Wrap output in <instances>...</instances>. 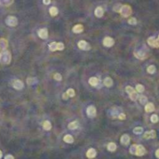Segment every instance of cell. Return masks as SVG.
Instances as JSON below:
<instances>
[{
    "label": "cell",
    "instance_id": "6da1fadb",
    "mask_svg": "<svg viewBox=\"0 0 159 159\" xmlns=\"http://www.w3.org/2000/svg\"><path fill=\"white\" fill-rule=\"evenodd\" d=\"M11 61V54L9 50H2L0 53V62L3 64H10Z\"/></svg>",
    "mask_w": 159,
    "mask_h": 159
},
{
    "label": "cell",
    "instance_id": "7a4b0ae2",
    "mask_svg": "<svg viewBox=\"0 0 159 159\" xmlns=\"http://www.w3.org/2000/svg\"><path fill=\"white\" fill-rule=\"evenodd\" d=\"M119 13H120L123 17H125V18L129 17L131 15V13H132V9H131V7L129 5H123Z\"/></svg>",
    "mask_w": 159,
    "mask_h": 159
},
{
    "label": "cell",
    "instance_id": "3957f363",
    "mask_svg": "<svg viewBox=\"0 0 159 159\" xmlns=\"http://www.w3.org/2000/svg\"><path fill=\"white\" fill-rule=\"evenodd\" d=\"M6 23L7 25H9L10 27H14L18 24V20L14 16H9L7 19H6Z\"/></svg>",
    "mask_w": 159,
    "mask_h": 159
},
{
    "label": "cell",
    "instance_id": "277c9868",
    "mask_svg": "<svg viewBox=\"0 0 159 159\" xmlns=\"http://www.w3.org/2000/svg\"><path fill=\"white\" fill-rule=\"evenodd\" d=\"M96 114H97V111H96V108L93 105H90L88 107L87 109V114L88 116L90 117V118H93V117L96 116Z\"/></svg>",
    "mask_w": 159,
    "mask_h": 159
},
{
    "label": "cell",
    "instance_id": "5b68a950",
    "mask_svg": "<svg viewBox=\"0 0 159 159\" xmlns=\"http://www.w3.org/2000/svg\"><path fill=\"white\" fill-rule=\"evenodd\" d=\"M77 46L79 47L80 49H82V50H89L90 49V45H89L88 42H86L84 40H81L78 42L77 44Z\"/></svg>",
    "mask_w": 159,
    "mask_h": 159
},
{
    "label": "cell",
    "instance_id": "8992f818",
    "mask_svg": "<svg viewBox=\"0 0 159 159\" xmlns=\"http://www.w3.org/2000/svg\"><path fill=\"white\" fill-rule=\"evenodd\" d=\"M102 43H103V45H104L105 47H113V46L114 45V40L112 37H110V36H106V37L103 39Z\"/></svg>",
    "mask_w": 159,
    "mask_h": 159
},
{
    "label": "cell",
    "instance_id": "52a82bcc",
    "mask_svg": "<svg viewBox=\"0 0 159 159\" xmlns=\"http://www.w3.org/2000/svg\"><path fill=\"white\" fill-rule=\"evenodd\" d=\"M146 154V150L142 145H137V150H136L135 155L137 156H142Z\"/></svg>",
    "mask_w": 159,
    "mask_h": 159
},
{
    "label": "cell",
    "instance_id": "ba28073f",
    "mask_svg": "<svg viewBox=\"0 0 159 159\" xmlns=\"http://www.w3.org/2000/svg\"><path fill=\"white\" fill-rule=\"evenodd\" d=\"M148 44H149V46L153 47H159V38L155 39L154 37H149L148 38Z\"/></svg>",
    "mask_w": 159,
    "mask_h": 159
},
{
    "label": "cell",
    "instance_id": "9c48e42d",
    "mask_svg": "<svg viewBox=\"0 0 159 159\" xmlns=\"http://www.w3.org/2000/svg\"><path fill=\"white\" fill-rule=\"evenodd\" d=\"M156 137V132L155 130H150V131H146L143 135V139L145 140H148V139H154Z\"/></svg>",
    "mask_w": 159,
    "mask_h": 159
},
{
    "label": "cell",
    "instance_id": "30bf717a",
    "mask_svg": "<svg viewBox=\"0 0 159 159\" xmlns=\"http://www.w3.org/2000/svg\"><path fill=\"white\" fill-rule=\"evenodd\" d=\"M12 87H13L15 89H18V90H20V89H23V83L21 80L16 79V80H14V81H13V83H12Z\"/></svg>",
    "mask_w": 159,
    "mask_h": 159
},
{
    "label": "cell",
    "instance_id": "8fae6325",
    "mask_svg": "<svg viewBox=\"0 0 159 159\" xmlns=\"http://www.w3.org/2000/svg\"><path fill=\"white\" fill-rule=\"evenodd\" d=\"M38 36L42 39H46L48 36V33H47V30L46 28H42L38 31Z\"/></svg>",
    "mask_w": 159,
    "mask_h": 159
},
{
    "label": "cell",
    "instance_id": "7c38bea8",
    "mask_svg": "<svg viewBox=\"0 0 159 159\" xmlns=\"http://www.w3.org/2000/svg\"><path fill=\"white\" fill-rule=\"evenodd\" d=\"M129 141H130V138H129V136L127 135V134H124L120 138V142L123 145H127L129 143Z\"/></svg>",
    "mask_w": 159,
    "mask_h": 159
},
{
    "label": "cell",
    "instance_id": "4fadbf2b",
    "mask_svg": "<svg viewBox=\"0 0 159 159\" xmlns=\"http://www.w3.org/2000/svg\"><path fill=\"white\" fill-rule=\"evenodd\" d=\"M9 46V42L5 38H0V50H5Z\"/></svg>",
    "mask_w": 159,
    "mask_h": 159
},
{
    "label": "cell",
    "instance_id": "5bb4252c",
    "mask_svg": "<svg viewBox=\"0 0 159 159\" xmlns=\"http://www.w3.org/2000/svg\"><path fill=\"white\" fill-rule=\"evenodd\" d=\"M96 155H97V152H96V150L94 149V148H90V149L88 150V152H87V157L88 158L92 159Z\"/></svg>",
    "mask_w": 159,
    "mask_h": 159
},
{
    "label": "cell",
    "instance_id": "9a60e30c",
    "mask_svg": "<svg viewBox=\"0 0 159 159\" xmlns=\"http://www.w3.org/2000/svg\"><path fill=\"white\" fill-rule=\"evenodd\" d=\"M94 14L96 17H98V18H101V17H102L103 14H104V10L102 7H98V8H96V10L94 11Z\"/></svg>",
    "mask_w": 159,
    "mask_h": 159
},
{
    "label": "cell",
    "instance_id": "2e32d148",
    "mask_svg": "<svg viewBox=\"0 0 159 159\" xmlns=\"http://www.w3.org/2000/svg\"><path fill=\"white\" fill-rule=\"evenodd\" d=\"M134 55H135L136 58H138V59H140V60H143L146 58V54H145V52L143 50H138V51H135L134 52Z\"/></svg>",
    "mask_w": 159,
    "mask_h": 159
},
{
    "label": "cell",
    "instance_id": "e0dca14e",
    "mask_svg": "<svg viewBox=\"0 0 159 159\" xmlns=\"http://www.w3.org/2000/svg\"><path fill=\"white\" fill-rule=\"evenodd\" d=\"M83 30H84V27H83L82 24H76V25H75V26L73 27V32L75 34L82 33Z\"/></svg>",
    "mask_w": 159,
    "mask_h": 159
},
{
    "label": "cell",
    "instance_id": "ac0fdd59",
    "mask_svg": "<svg viewBox=\"0 0 159 159\" xmlns=\"http://www.w3.org/2000/svg\"><path fill=\"white\" fill-rule=\"evenodd\" d=\"M154 111V105L152 102H147L145 104V112L151 113Z\"/></svg>",
    "mask_w": 159,
    "mask_h": 159
},
{
    "label": "cell",
    "instance_id": "d6986e66",
    "mask_svg": "<svg viewBox=\"0 0 159 159\" xmlns=\"http://www.w3.org/2000/svg\"><path fill=\"white\" fill-rule=\"evenodd\" d=\"M89 83L91 85L92 87H97L98 84L100 83V79L97 78V77H90L89 80Z\"/></svg>",
    "mask_w": 159,
    "mask_h": 159
},
{
    "label": "cell",
    "instance_id": "ffe728a7",
    "mask_svg": "<svg viewBox=\"0 0 159 159\" xmlns=\"http://www.w3.org/2000/svg\"><path fill=\"white\" fill-rule=\"evenodd\" d=\"M103 84L105 87H107V88H111L114 84V82H113V79L111 77H106L105 79L103 80Z\"/></svg>",
    "mask_w": 159,
    "mask_h": 159
},
{
    "label": "cell",
    "instance_id": "44dd1931",
    "mask_svg": "<svg viewBox=\"0 0 159 159\" xmlns=\"http://www.w3.org/2000/svg\"><path fill=\"white\" fill-rule=\"evenodd\" d=\"M116 144L114 143V142H110V143H108L107 145V149L108 151H110V152H114L115 150H116Z\"/></svg>",
    "mask_w": 159,
    "mask_h": 159
},
{
    "label": "cell",
    "instance_id": "7402d4cb",
    "mask_svg": "<svg viewBox=\"0 0 159 159\" xmlns=\"http://www.w3.org/2000/svg\"><path fill=\"white\" fill-rule=\"evenodd\" d=\"M63 140L67 143H73L74 142V137L72 135H65L63 137Z\"/></svg>",
    "mask_w": 159,
    "mask_h": 159
},
{
    "label": "cell",
    "instance_id": "603a6c76",
    "mask_svg": "<svg viewBox=\"0 0 159 159\" xmlns=\"http://www.w3.org/2000/svg\"><path fill=\"white\" fill-rule=\"evenodd\" d=\"M78 122L77 121H74V122H71L70 124L68 125V127H69V129H76L77 127H78Z\"/></svg>",
    "mask_w": 159,
    "mask_h": 159
},
{
    "label": "cell",
    "instance_id": "cb8c5ba5",
    "mask_svg": "<svg viewBox=\"0 0 159 159\" xmlns=\"http://www.w3.org/2000/svg\"><path fill=\"white\" fill-rule=\"evenodd\" d=\"M43 128L45 130H50V128H51V123L49 121H45L43 123Z\"/></svg>",
    "mask_w": 159,
    "mask_h": 159
},
{
    "label": "cell",
    "instance_id": "d4e9b609",
    "mask_svg": "<svg viewBox=\"0 0 159 159\" xmlns=\"http://www.w3.org/2000/svg\"><path fill=\"white\" fill-rule=\"evenodd\" d=\"M58 12H59V10H58V9H57L56 7H51L49 9V14L51 15V16H56L58 14Z\"/></svg>",
    "mask_w": 159,
    "mask_h": 159
},
{
    "label": "cell",
    "instance_id": "484cf974",
    "mask_svg": "<svg viewBox=\"0 0 159 159\" xmlns=\"http://www.w3.org/2000/svg\"><path fill=\"white\" fill-rule=\"evenodd\" d=\"M135 90L137 91V92H138V93H142V92L144 91V87H143L142 85L138 84L137 86H136Z\"/></svg>",
    "mask_w": 159,
    "mask_h": 159
},
{
    "label": "cell",
    "instance_id": "4316f807",
    "mask_svg": "<svg viewBox=\"0 0 159 159\" xmlns=\"http://www.w3.org/2000/svg\"><path fill=\"white\" fill-rule=\"evenodd\" d=\"M48 48H49V50H51V51L57 50V42L49 43V44H48Z\"/></svg>",
    "mask_w": 159,
    "mask_h": 159
},
{
    "label": "cell",
    "instance_id": "83f0119b",
    "mask_svg": "<svg viewBox=\"0 0 159 159\" xmlns=\"http://www.w3.org/2000/svg\"><path fill=\"white\" fill-rule=\"evenodd\" d=\"M139 101H140V102L141 103V104H143V105H145L146 103H147V102H148V99H147V97H145V96H140L139 97Z\"/></svg>",
    "mask_w": 159,
    "mask_h": 159
},
{
    "label": "cell",
    "instance_id": "f1b7e54d",
    "mask_svg": "<svg viewBox=\"0 0 159 159\" xmlns=\"http://www.w3.org/2000/svg\"><path fill=\"white\" fill-rule=\"evenodd\" d=\"M155 71H156V69H155V66L154 65H150V66H148V68H147V72H148L149 74H151V75L154 74Z\"/></svg>",
    "mask_w": 159,
    "mask_h": 159
},
{
    "label": "cell",
    "instance_id": "f546056e",
    "mask_svg": "<svg viewBox=\"0 0 159 159\" xmlns=\"http://www.w3.org/2000/svg\"><path fill=\"white\" fill-rule=\"evenodd\" d=\"M133 132L135 133V134H141L142 132H143V128L141 127V126H137V127H135L134 129H133Z\"/></svg>",
    "mask_w": 159,
    "mask_h": 159
},
{
    "label": "cell",
    "instance_id": "4dcf8cb0",
    "mask_svg": "<svg viewBox=\"0 0 159 159\" xmlns=\"http://www.w3.org/2000/svg\"><path fill=\"white\" fill-rule=\"evenodd\" d=\"M36 82H37V79L34 78V77H29V78H27V84L29 85H34L35 84Z\"/></svg>",
    "mask_w": 159,
    "mask_h": 159
},
{
    "label": "cell",
    "instance_id": "1f68e13d",
    "mask_svg": "<svg viewBox=\"0 0 159 159\" xmlns=\"http://www.w3.org/2000/svg\"><path fill=\"white\" fill-rule=\"evenodd\" d=\"M129 98L131 99V101L135 102L136 100L139 98V96H138V92H137V91H135V92H133V93L129 94Z\"/></svg>",
    "mask_w": 159,
    "mask_h": 159
},
{
    "label": "cell",
    "instance_id": "d6a6232c",
    "mask_svg": "<svg viewBox=\"0 0 159 159\" xmlns=\"http://www.w3.org/2000/svg\"><path fill=\"white\" fill-rule=\"evenodd\" d=\"M13 2V0H0V4L5 6H10Z\"/></svg>",
    "mask_w": 159,
    "mask_h": 159
},
{
    "label": "cell",
    "instance_id": "836d02e7",
    "mask_svg": "<svg viewBox=\"0 0 159 159\" xmlns=\"http://www.w3.org/2000/svg\"><path fill=\"white\" fill-rule=\"evenodd\" d=\"M66 93H67V95H68L69 97H75V89H67V91H66Z\"/></svg>",
    "mask_w": 159,
    "mask_h": 159
},
{
    "label": "cell",
    "instance_id": "e575fe53",
    "mask_svg": "<svg viewBox=\"0 0 159 159\" xmlns=\"http://www.w3.org/2000/svg\"><path fill=\"white\" fill-rule=\"evenodd\" d=\"M126 93L128 94H131V93H133V92H135L136 90L132 87H130V86H127V87H126Z\"/></svg>",
    "mask_w": 159,
    "mask_h": 159
},
{
    "label": "cell",
    "instance_id": "d590c367",
    "mask_svg": "<svg viewBox=\"0 0 159 159\" xmlns=\"http://www.w3.org/2000/svg\"><path fill=\"white\" fill-rule=\"evenodd\" d=\"M136 150H137V144H133L130 147V149H129V153H130L131 154H135Z\"/></svg>",
    "mask_w": 159,
    "mask_h": 159
},
{
    "label": "cell",
    "instance_id": "8d00e7d4",
    "mask_svg": "<svg viewBox=\"0 0 159 159\" xmlns=\"http://www.w3.org/2000/svg\"><path fill=\"white\" fill-rule=\"evenodd\" d=\"M151 122L152 123H157L158 122V116H157V114H153L151 116Z\"/></svg>",
    "mask_w": 159,
    "mask_h": 159
},
{
    "label": "cell",
    "instance_id": "74e56055",
    "mask_svg": "<svg viewBox=\"0 0 159 159\" xmlns=\"http://www.w3.org/2000/svg\"><path fill=\"white\" fill-rule=\"evenodd\" d=\"M127 23L131 25H135V24H137V20H136V18H130V19H128Z\"/></svg>",
    "mask_w": 159,
    "mask_h": 159
},
{
    "label": "cell",
    "instance_id": "f35d334b",
    "mask_svg": "<svg viewBox=\"0 0 159 159\" xmlns=\"http://www.w3.org/2000/svg\"><path fill=\"white\" fill-rule=\"evenodd\" d=\"M64 48L63 43H57V50H62Z\"/></svg>",
    "mask_w": 159,
    "mask_h": 159
},
{
    "label": "cell",
    "instance_id": "ab89813d",
    "mask_svg": "<svg viewBox=\"0 0 159 159\" xmlns=\"http://www.w3.org/2000/svg\"><path fill=\"white\" fill-rule=\"evenodd\" d=\"M121 8H122L121 4H117V5H115L114 7V11H116V12H120Z\"/></svg>",
    "mask_w": 159,
    "mask_h": 159
},
{
    "label": "cell",
    "instance_id": "60d3db41",
    "mask_svg": "<svg viewBox=\"0 0 159 159\" xmlns=\"http://www.w3.org/2000/svg\"><path fill=\"white\" fill-rule=\"evenodd\" d=\"M53 77H54V79L57 80V81H61V80L62 79V77H61V75H60V74H55Z\"/></svg>",
    "mask_w": 159,
    "mask_h": 159
},
{
    "label": "cell",
    "instance_id": "b9f144b4",
    "mask_svg": "<svg viewBox=\"0 0 159 159\" xmlns=\"http://www.w3.org/2000/svg\"><path fill=\"white\" fill-rule=\"evenodd\" d=\"M118 118L121 119V120H125V119H126V114H123V113H120V114H118Z\"/></svg>",
    "mask_w": 159,
    "mask_h": 159
},
{
    "label": "cell",
    "instance_id": "7bdbcfd3",
    "mask_svg": "<svg viewBox=\"0 0 159 159\" xmlns=\"http://www.w3.org/2000/svg\"><path fill=\"white\" fill-rule=\"evenodd\" d=\"M4 159H14V157H13V155H11V154H7Z\"/></svg>",
    "mask_w": 159,
    "mask_h": 159
},
{
    "label": "cell",
    "instance_id": "ee69618b",
    "mask_svg": "<svg viewBox=\"0 0 159 159\" xmlns=\"http://www.w3.org/2000/svg\"><path fill=\"white\" fill-rule=\"evenodd\" d=\"M43 3L45 5H49L50 4V0H43Z\"/></svg>",
    "mask_w": 159,
    "mask_h": 159
},
{
    "label": "cell",
    "instance_id": "f6af8a7d",
    "mask_svg": "<svg viewBox=\"0 0 159 159\" xmlns=\"http://www.w3.org/2000/svg\"><path fill=\"white\" fill-rule=\"evenodd\" d=\"M68 97H69V96H68V95H67V93H63V95H62V98H63V100H67V99H68Z\"/></svg>",
    "mask_w": 159,
    "mask_h": 159
},
{
    "label": "cell",
    "instance_id": "bcb514c9",
    "mask_svg": "<svg viewBox=\"0 0 159 159\" xmlns=\"http://www.w3.org/2000/svg\"><path fill=\"white\" fill-rule=\"evenodd\" d=\"M155 156L159 159V149L156 150V152H155Z\"/></svg>",
    "mask_w": 159,
    "mask_h": 159
},
{
    "label": "cell",
    "instance_id": "7dc6e473",
    "mask_svg": "<svg viewBox=\"0 0 159 159\" xmlns=\"http://www.w3.org/2000/svg\"><path fill=\"white\" fill-rule=\"evenodd\" d=\"M2 158V152H1V151H0V159Z\"/></svg>",
    "mask_w": 159,
    "mask_h": 159
},
{
    "label": "cell",
    "instance_id": "c3c4849f",
    "mask_svg": "<svg viewBox=\"0 0 159 159\" xmlns=\"http://www.w3.org/2000/svg\"><path fill=\"white\" fill-rule=\"evenodd\" d=\"M158 38H159V35H158Z\"/></svg>",
    "mask_w": 159,
    "mask_h": 159
}]
</instances>
